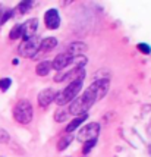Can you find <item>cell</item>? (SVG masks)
<instances>
[{
	"label": "cell",
	"mask_w": 151,
	"mask_h": 157,
	"mask_svg": "<svg viewBox=\"0 0 151 157\" xmlns=\"http://www.w3.org/2000/svg\"><path fill=\"white\" fill-rule=\"evenodd\" d=\"M109 85H110L109 79H98V81L92 82L88 88L85 90V93L82 96L76 97L75 100L72 101V104L68 107L69 115H74V116L87 115V112L91 109V106L96 101L101 100L107 94Z\"/></svg>",
	"instance_id": "cell-1"
},
{
	"label": "cell",
	"mask_w": 151,
	"mask_h": 157,
	"mask_svg": "<svg viewBox=\"0 0 151 157\" xmlns=\"http://www.w3.org/2000/svg\"><path fill=\"white\" fill-rule=\"evenodd\" d=\"M82 81H84V76H79V78H76V79L69 82L68 87L63 90L60 94L56 96V103L62 107L66 103L75 100L78 97V94H79V91H81V88H82Z\"/></svg>",
	"instance_id": "cell-2"
},
{
	"label": "cell",
	"mask_w": 151,
	"mask_h": 157,
	"mask_svg": "<svg viewBox=\"0 0 151 157\" xmlns=\"http://www.w3.org/2000/svg\"><path fill=\"white\" fill-rule=\"evenodd\" d=\"M32 116H34V109L28 100H19L16 103V106L13 107V117L16 122L28 125L32 121Z\"/></svg>",
	"instance_id": "cell-3"
},
{
	"label": "cell",
	"mask_w": 151,
	"mask_h": 157,
	"mask_svg": "<svg viewBox=\"0 0 151 157\" xmlns=\"http://www.w3.org/2000/svg\"><path fill=\"white\" fill-rule=\"evenodd\" d=\"M40 43H41V38L38 35H34L32 38L25 40L19 46V55L24 57H35L40 50Z\"/></svg>",
	"instance_id": "cell-4"
},
{
	"label": "cell",
	"mask_w": 151,
	"mask_h": 157,
	"mask_svg": "<svg viewBox=\"0 0 151 157\" xmlns=\"http://www.w3.org/2000/svg\"><path fill=\"white\" fill-rule=\"evenodd\" d=\"M98 134H100V125L97 122H92L79 129V132H78V140H79L81 143L92 141V140H97Z\"/></svg>",
	"instance_id": "cell-5"
},
{
	"label": "cell",
	"mask_w": 151,
	"mask_h": 157,
	"mask_svg": "<svg viewBox=\"0 0 151 157\" xmlns=\"http://www.w3.org/2000/svg\"><path fill=\"white\" fill-rule=\"evenodd\" d=\"M75 62V57H72V56H69L66 52L65 53H60V55H57L55 57V60L51 62V68L57 71V72H62L63 69H66V66H69L70 63H74Z\"/></svg>",
	"instance_id": "cell-6"
},
{
	"label": "cell",
	"mask_w": 151,
	"mask_h": 157,
	"mask_svg": "<svg viewBox=\"0 0 151 157\" xmlns=\"http://www.w3.org/2000/svg\"><path fill=\"white\" fill-rule=\"evenodd\" d=\"M21 28H22V34L21 37L25 40H29L32 38L35 35V31L38 28V19L37 18H32V19H28L25 24H21Z\"/></svg>",
	"instance_id": "cell-7"
},
{
	"label": "cell",
	"mask_w": 151,
	"mask_h": 157,
	"mask_svg": "<svg viewBox=\"0 0 151 157\" xmlns=\"http://www.w3.org/2000/svg\"><path fill=\"white\" fill-rule=\"evenodd\" d=\"M44 22H46V27L48 29H56L60 25V15L57 12V9H48L46 12L44 16Z\"/></svg>",
	"instance_id": "cell-8"
},
{
	"label": "cell",
	"mask_w": 151,
	"mask_h": 157,
	"mask_svg": "<svg viewBox=\"0 0 151 157\" xmlns=\"http://www.w3.org/2000/svg\"><path fill=\"white\" fill-rule=\"evenodd\" d=\"M56 96H57V93H56L53 88L44 90V91H41V93L38 94V104H40L41 107H46V106H48L53 100H56Z\"/></svg>",
	"instance_id": "cell-9"
},
{
	"label": "cell",
	"mask_w": 151,
	"mask_h": 157,
	"mask_svg": "<svg viewBox=\"0 0 151 157\" xmlns=\"http://www.w3.org/2000/svg\"><path fill=\"white\" fill-rule=\"evenodd\" d=\"M85 50H87V46L84 43H74V44H70L68 47L66 53L69 56H72V57H78L79 55H82Z\"/></svg>",
	"instance_id": "cell-10"
},
{
	"label": "cell",
	"mask_w": 151,
	"mask_h": 157,
	"mask_svg": "<svg viewBox=\"0 0 151 157\" xmlns=\"http://www.w3.org/2000/svg\"><path fill=\"white\" fill-rule=\"evenodd\" d=\"M56 46H57V40H56L55 37H47V38L41 40V43H40V50H38V53L50 52V50H53Z\"/></svg>",
	"instance_id": "cell-11"
},
{
	"label": "cell",
	"mask_w": 151,
	"mask_h": 157,
	"mask_svg": "<svg viewBox=\"0 0 151 157\" xmlns=\"http://www.w3.org/2000/svg\"><path fill=\"white\" fill-rule=\"evenodd\" d=\"M51 71V63L47 60H43L40 62L38 65H37V68H35V72H37V75L40 76H46L48 75V72Z\"/></svg>",
	"instance_id": "cell-12"
},
{
	"label": "cell",
	"mask_w": 151,
	"mask_h": 157,
	"mask_svg": "<svg viewBox=\"0 0 151 157\" xmlns=\"http://www.w3.org/2000/svg\"><path fill=\"white\" fill-rule=\"evenodd\" d=\"M85 119H87V115H82V116H76L72 122L68 123V126H66V131L68 132H74L75 129H78L79 126H81V123L85 122Z\"/></svg>",
	"instance_id": "cell-13"
},
{
	"label": "cell",
	"mask_w": 151,
	"mask_h": 157,
	"mask_svg": "<svg viewBox=\"0 0 151 157\" xmlns=\"http://www.w3.org/2000/svg\"><path fill=\"white\" fill-rule=\"evenodd\" d=\"M68 115H69V110L66 109L65 106H62V107H59V109L56 110V113H55V121H56V122H65Z\"/></svg>",
	"instance_id": "cell-14"
},
{
	"label": "cell",
	"mask_w": 151,
	"mask_h": 157,
	"mask_svg": "<svg viewBox=\"0 0 151 157\" xmlns=\"http://www.w3.org/2000/svg\"><path fill=\"white\" fill-rule=\"evenodd\" d=\"M74 140V137L70 135V134H68V135H65V137H62L59 141H57V150L59 151H63L66 147H68L69 144H70V141Z\"/></svg>",
	"instance_id": "cell-15"
},
{
	"label": "cell",
	"mask_w": 151,
	"mask_h": 157,
	"mask_svg": "<svg viewBox=\"0 0 151 157\" xmlns=\"http://www.w3.org/2000/svg\"><path fill=\"white\" fill-rule=\"evenodd\" d=\"M21 34H22V28H21V24H19V25H15V27L12 28L9 37H10V40H16V38L21 37Z\"/></svg>",
	"instance_id": "cell-16"
},
{
	"label": "cell",
	"mask_w": 151,
	"mask_h": 157,
	"mask_svg": "<svg viewBox=\"0 0 151 157\" xmlns=\"http://www.w3.org/2000/svg\"><path fill=\"white\" fill-rule=\"evenodd\" d=\"M96 141H97V140H92V141H87V143H84V148H82L84 154H88L89 150L96 145Z\"/></svg>",
	"instance_id": "cell-17"
},
{
	"label": "cell",
	"mask_w": 151,
	"mask_h": 157,
	"mask_svg": "<svg viewBox=\"0 0 151 157\" xmlns=\"http://www.w3.org/2000/svg\"><path fill=\"white\" fill-rule=\"evenodd\" d=\"M9 140H10V135H9L3 128H0V144L9 143Z\"/></svg>",
	"instance_id": "cell-18"
},
{
	"label": "cell",
	"mask_w": 151,
	"mask_h": 157,
	"mask_svg": "<svg viewBox=\"0 0 151 157\" xmlns=\"http://www.w3.org/2000/svg\"><path fill=\"white\" fill-rule=\"evenodd\" d=\"M10 79L9 78H3V79H0V90L2 91H6L9 87H10Z\"/></svg>",
	"instance_id": "cell-19"
},
{
	"label": "cell",
	"mask_w": 151,
	"mask_h": 157,
	"mask_svg": "<svg viewBox=\"0 0 151 157\" xmlns=\"http://www.w3.org/2000/svg\"><path fill=\"white\" fill-rule=\"evenodd\" d=\"M31 5H32L31 2H24V3H21V5L18 6V10H19V13H25L28 7H31Z\"/></svg>",
	"instance_id": "cell-20"
},
{
	"label": "cell",
	"mask_w": 151,
	"mask_h": 157,
	"mask_svg": "<svg viewBox=\"0 0 151 157\" xmlns=\"http://www.w3.org/2000/svg\"><path fill=\"white\" fill-rule=\"evenodd\" d=\"M138 50H139V52H142V53H145V55H148V53H151L150 46H148V44H144V43L138 44Z\"/></svg>",
	"instance_id": "cell-21"
},
{
	"label": "cell",
	"mask_w": 151,
	"mask_h": 157,
	"mask_svg": "<svg viewBox=\"0 0 151 157\" xmlns=\"http://www.w3.org/2000/svg\"><path fill=\"white\" fill-rule=\"evenodd\" d=\"M2 16H3V7H0V24H2Z\"/></svg>",
	"instance_id": "cell-22"
}]
</instances>
